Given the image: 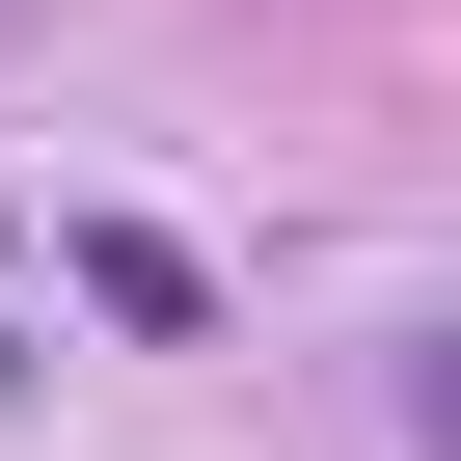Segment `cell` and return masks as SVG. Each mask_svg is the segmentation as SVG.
I'll return each mask as SVG.
<instances>
[{"instance_id": "cell-1", "label": "cell", "mask_w": 461, "mask_h": 461, "mask_svg": "<svg viewBox=\"0 0 461 461\" xmlns=\"http://www.w3.org/2000/svg\"><path fill=\"white\" fill-rule=\"evenodd\" d=\"M55 272H82V299H109V326H136V353H190V326H217V272H190V245H163V217H82V245H55Z\"/></svg>"}, {"instance_id": "cell-2", "label": "cell", "mask_w": 461, "mask_h": 461, "mask_svg": "<svg viewBox=\"0 0 461 461\" xmlns=\"http://www.w3.org/2000/svg\"><path fill=\"white\" fill-rule=\"evenodd\" d=\"M407 461H461V299H434V353H407Z\"/></svg>"}]
</instances>
